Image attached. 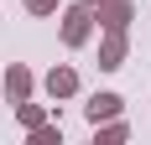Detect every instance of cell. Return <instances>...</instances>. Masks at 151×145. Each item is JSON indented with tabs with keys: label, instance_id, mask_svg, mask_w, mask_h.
Wrapping results in <instances>:
<instances>
[{
	"label": "cell",
	"instance_id": "obj_4",
	"mask_svg": "<svg viewBox=\"0 0 151 145\" xmlns=\"http://www.w3.org/2000/svg\"><path fill=\"white\" fill-rule=\"evenodd\" d=\"M73 88H78V72L73 68H52L47 72V93H52V99H68Z\"/></svg>",
	"mask_w": 151,
	"mask_h": 145
},
{
	"label": "cell",
	"instance_id": "obj_3",
	"mask_svg": "<svg viewBox=\"0 0 151 145\" xmlns=\"http://www.w3.org/2000/svg\"><path fill=\"white\" fill-rule=\"evenodd\" d=\"M5 93H11V104L31 99V72L21 68V62H11V72H5Z\"/></svg>",
	"mask_w": 151,
	"mask_h": 145
},
{
	"label": "cell",
	"instance_id": "obj_1",
	"mask_svg": "<svg viewBox=\"0 0 151 145\" xmlns=\"http://www.w3.org/2000/svg\"><path fill=\"white\" fill-rule=\"evenodd\" d=\"M89 26H94V5L78 0V5L63 11V42H68V47H83V42H89Z\"/></svg>",
	"mask_w": 151,
	"mask_h": 145
},
{
	"label": "cell",
	"instance_id": "obj_6",
	"mask_svg": "<svg viewBox=\"0 0 151 145\" xmlns=\"http://www.w3.org/2000/svg\"><path fill=\"white\" fill-rule=\"evenodd\" d=\"M120 114V93H94L89 99V119L99 124V119H115Z\"/></svg>",
	"mask_w": 151,
	"mask_h": 145
},
{
	"label": "cell",
	"instance_id": "obj_9",
	"mask_svg": "<svg viewBox=\"0 0 151 145\" xmlns=\"http://www.w3.org/2000/svg\"><path fill=\"white\" fill-rule=\"evenodd\" d=\"M31 135H37V145H52V140H58V130H52V124H31Z\"/></svg>",
	"mask_w": 151,
	"mask_h": 145
},
{
	"label": "cell",
	"instance_id": "obj_7",
	"mask_svg": "<svg viewBox=\"0 0 151 145\" xmlns=\"http://www.w3.org/2000/svg\"><path fill=\"white\" fill-rule=\"evenodd\" d=\"M16 109H21V119H26V124H42V109H37V104H26V99H21Z\"/></svg>",
	"mask_w": 151,
	"mask_h": 145
},
{
	"label": "cell",
	"instance_id": "obj_5",
	"mask_svg": "<svg viewBox=\"0 0 151 145\" xmlns=\"http://www.w3.org/2000/svg\"><path fill=\"white\" fill-rule=\"evenodd\" d=\"M120 62H125V31H109L99 47V68H120Z\"/></svg>",
	"mask_w": 151,
	"mask_h": 145
},
{
	"label": "cell",
	"instance_id": "obj_2",
	"mask_svg": "<svg viewBox=\"0 0 151 145\" xmlns=\"http://www.w3.org/2000/svg\"><path fill=\"white\" fill-rule=\"evenodd\" d=\"M130 16H136L130 0H99V26H104V31H125Z\"/></svg>",
	"mask_w": 151,
	"mask_h": 145
},
{
	"label": "cell",
	"instance_id": "obj_8",
	"mask_svg": "<svg viewBox=\"0 0 151 145\" xmlns=\"http://www.w3.org/2000/svg\"><path fill=\"white\" fill-rule=\"evenodd\" d=\"M26 11H31V16H52V11H58V0H26Z\"/></svg>",
	"mask_w": 151,
	"mask_h": 145
},
{
	"label": "cell",
	"instance_id": "obj_10",
	"mask_svg": "<svg viewBox=\"0 0 151 145\" xmlns=\"http://www.w3.org/2000/svg\"><path fill=\"white\" fill-rule=\"evenodd\" d=\"M83 5H99V0H83Z\"/></svg>",
	"mask_w": 151,
	"mask_h": 145
}]
</instances>
